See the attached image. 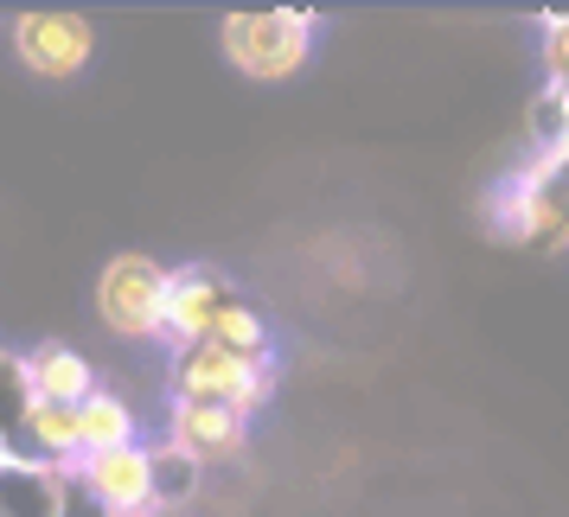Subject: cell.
Listing matches in <instances>:
<instances>
[{
    "mask_svg": "<svg viewBox=\"0 0 569 517\" xmlns=\"http://www.w3.org/2000/svg\"><path fill=\"white\" fill-rule=\"evenodd\" d=\"M218 45L231 58L237 78L250 83H288L308 71L313 58V13L295 7H269V13H224Z\"/></svg>",
    "mask_w": 569,
    "mask_h": 517,
    "instance_id": "obj_1",
    "label": "cell"
},
{
    "mask_svg": "<svg viewBox=\"0 0 569 517\" xmlns=\"http://www.w3.org/2000/svg\"><path fill=\"white\" fill-rule=\"evenodd\" d=\"M492 224L531 250H569V148L531 154L492 199Z\"/></svg>",
    "mask_w": 569,
    "mask_h": 517,
    "instance_id": "obj_2",
    "label": "cell"
},
{
    "mask_svg": "<svg viewBox=\"0 0 569 517\" xmlns=\"http://www.w3.org/2000/svg\"><path fill=\"white\" fill-rule=\"evenodd\" d=\"M167 287H173V268H160L141 250H122L97 275V320L129 345H154L167 338Z\"/></svg>",
    "mask_w": 569,
    "mask_h": 517,
    "instance_id": "obj_3",
    "label": "cell"
},
{
    "mask_svg": "<svg viewBox=\"0 0 569 517\" xmlns=\"http://www.w3.org/2000/svg\"><path fill=\"white\" fill-rule=\"evenodd\" d=\"M269 396H276V364H250L224 345L173 352V403H218V409L257 415Z\"/></svg>",
    "mask_w": 569,
    "mask_h": 517,
    "instance_id": "obj_4",
    "label": "cell"
},
{
    "mask_svg": "<svg viewBox=\"0 0 569 517\" xmlns=\"http://www.w3.org/2000/svg\"><path fill=\"white\" fill-rule=\"evenodd\" d=\"M13 58L39 83H71L97 58V27L83 13H20L13 20Z\"/></svg>",
    "mask_w": 569,
    "mask_h": 517,
    "instance_id": "obj_5",
    "label": "cell"
},
{
    "mask_svg": "<svg viewBox=\"0 0 569 517\" xmlns=\"http://www.w3.org/2000/svg\"><path fill=\"white\" fill-rule=\"evenodd\" d=\"M71 486L103 517H154V447H109L71 473Z\"/></svg>",
    "mask_w": 569,
    "mask_h": 517,
    "instance_id": "obj_6",
    "label": "cell"
},
{
    "mask_svg": "<svg viewBox=\"0 0 569 517\" xmlns=\"http://www.w3.org/2000/svg\"><path fill=\"white\" fill-rule=\"evenodd\" d=\"M237 301V287L206 268V262H186L173 268V287H167V345L186 352V345H206L211 326H218V313Z\"/></svg>",
    "mask_w": 569,
    "mask_h": 517,
    "instance_id": "obj_7",
    "label": "cell"
},
{
    "mask_svg": "<svg viewBox=\"0 0 569 517\" xmlns=\"http://www.w3.org/2000/svg\"><path fill=\"white\" fill-rule=\"evenodd\" d=\"M243 440H250V415L237 409H218V403H173L167 409V447H180L186 460L199 466L237 460Z\"/></svg>",
    "mask_w": 569,
    "mask_h": 517,
    "instance_id": "obj_8",
    "label": "cell"
},
{
    "mask_svg": "<svg viewBox=\"0 0 569 517\" xmlns=\"http://www.w3.org/2000/svg\"><path fill=\"white\" fill-rule=\"evenodd\" d=\"M13 454L32 466H52V473H78L83 466V435H78V409H58V403H39L32 396L27 422L13 435Z\"/></svg>",
    "mask_w": 569,
    "mask_h": 517,
    "instance_id": "obj_9",
    "label": "cell"
},
{
    "mask_svg": "<svg viewBox=\"0 0 569 517\" xmlns=\"http://www.w3.org/2000/svg\"><path fill=\"white\" fill-rule=\"evenodd\" d=\"M27 384L39 403H58V409H83L103 389L97 371H90V358H83L78 345H58V338H46V345L27 352Z\"/></svg>",
    "mask_w": 569,
    "mask_h": 517,
    "instance_id": "obj_10",
    "label": "cell"
},
{
    "mask_svg": "<svg viewBox=\"0 0 569 517\" xmlns=\"http://www.w3.org/2000/svg\"><path fill=\"white\" fill-rule=\"evenodd\" d=\"M0 511L7 517H71V473L13 460L0 473Z\"/></svg>",
    "mask_w": 569,
    "mask_h": 517,
    "instance_id": "obj_11",
    "label": "cell"
},
{
    "mask_svg": "<svg viewBox=\"0 0 569 517\" xmlns=\"http://www.w3.org/2000/svg\"><path fill=\"white\" fill-rule=\"evenodd\" d=\"M78 435H83V460L90 454H109V447H141V415H134L129 396L97 389L78 409Z\"/></svg>",
    "mask_w": 569,
    "mask_h": 517,
    "instance_id": "obj_12",
    "label": "cell"
},
{
    "mask_svg": "<svg viewBox=\"0 0 569 517\" xmlns=\"http://www.w3.org/2000/svg\"><path fill=\"white\" fill-rule=\"evenodd\" d=\"M206 345H224V352H237V358H250V364H276V345H269V326H262V313L237 294L231 307L218 313V326H211Z\"/></svg>",
    "mask_w": 569,
    "mask_h": 517,
    "instance_id": "obj_13",
    "label": "cell"
},
{
    "mask_svg": "<svg viewBox=\"0 0 569 517\" xmlns=\"http://www.w3.org/2000/svg\"><path fill=\"white\" fill-rule=\"evenodd\" d=\"M192 486H199V460H186L180 447L160 440L154 447V498L160 505H180V498H192Z\"/></svg>",
    "mask_w": 569,
    "mask_h": 517,
    "instance_id": "obj_14",
    "label": "cell"
},
{
    "mask_svg": "<svg viewBox=\"0 0 569 517\" xmlns=\"http://www.w3.org/2000/svg\"><path fill=\"white\" fill-rule=\"evenodd\" d=\"M531 141H538V154H563V148H569V103H563V90H538V103H531Z\"/></svg>",
    "mask_w": 569,
    "mask_h": 517,
    "instance_id": "obj_15",
    "label": "cell"
},
{
    "mask_svg": "<svg viewBox=\"0 0 569 517\" xmlns=\"http://www.w3.org/2000/svg\"><path fill=\"white\" fill-rule=\"evenodd\" d=\"M27 409H32L27 358H7V352H0V428H7V435H20Z\"/></svg>",
    "mask_w": 569,
    "mask_h": 517,
    "instance_id": "obj_16",
    "label": "cell"
},
{
    "mask_svg": "<svg viewBox=\"0 0 569 517\" xmlns=\"http://www.w3.org/2000/svg\"><path fill=\"white\" fill-rule=\"evenodd\" d=\"M543 71L550 83H569V13H543Z\"/></svg>",
    "mask_w": 569,
    "mask_h": 517,
    "instance_id": "obj_17",
    "label": "cell"
},
{
    "mask_svg": "<svg viewBox=\"0 0 569 517\" xmlns=\"http://www.w3.org/2000/svg\"><path fill=\"white\" fill-rule=\"evenodd\" d=\"M20 460V454H13V435H7V428H0V473H7V466Z\"/></svg>",
    "mask_w": 569,
    "mask_h": 517,
    "instance_id": "obj_18",
    "label": "cell"
},
{
    "mask_svg": "<svg viewBox=\"0 0 569 517\" xmlns=\"http://www.w3.org/2000/svg\"><path fill=\"white\" fill-rule=\"evenodd\" d=\"M0 517H7V511H0Z\"/></svg>",
    "mask_w": 569,
    "mask_h": 517,
    "instance_id": "obj_19",
    "label": "cell"
}]
</instances>
